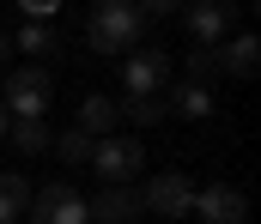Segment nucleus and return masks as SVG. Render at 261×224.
I'll return each mask as SVG.
<instances>
[{
  "instance_id": "obj_1",
  "label": "nucleus",
  "mask_w": 261,
  "mask_h": 224,
  "mask_svg": "<svg viewBox=\"0 0 261 224\" xmlns=\"http://www.w3.org/2000/svg\"><path fill=\"white\" fill-rule=\"evenodd\" d=\"M140 37H146V18H140V6H128V0H103V6L85 12V43L97 55H122V49L134 55Z\"/></svg>"
},
{
  "instance_id": "obj_2",
  "label": "nucleus",
  "mask_w": 261,
  "mask_h": 224,
  "mask_svg": "<svg viewBox=\"0 0 261 224\" xmlns=\"http://www.w3.org/2000/svg\"><path fill=\"white\" fill-rule=\"evenodd\" d=\"M49 103H55V79H49V67H18V73H6V85H0V109H6V121H43Z\"/></svg>"
},
{
  "instance_id": "obj_3",
  "label": "nucleus",
  "mask_w": 261,
  "mask_h": 224,
  "mask_svg": "<svg viewBox=\"0 0 261 224\" xmlns=\"http://www.w3.org/2000/svg\"><path fill=\"white\" fill-rule=\"evenodd\" d=\"M140 164H146V146L128 140V134H110V140H97L91 146V170H97V182L103 188H122L140 176Z\"/></svg>"
},
{
  "instance_id": "obj_4",
  "label": "nucleus",
  "mask_w": 261,
  "mask_h": 224,
  "mask_svg": "<svg viewBox=\"0 0 261 224\" xmlns=\"http://www.w3.org/2000/svg\"><path fill=\"white\" fill-rule=\"evenodd\" d=\"M182 24H189L195 49H219L237 30V0H195V6H182Z\"/></svg>"
},
{
  "instance_id": "obj_5",
  "label": "nucleus",
  "mask_w": 261,
  "mask_h": 224,
  "mask_svg": "<svg viewBox=\"0 0 261 224\" xmlns=\"http://www.w3.org/2000/svg\"><path fill=\"white\" fill-rule=\"evenodd\" d=\"M170 85V55L164 49H134L122 55V91L128 97H164Z\"/></svg>"
},
{
  "instance_id": "obj_6",
  "label": "nucleus",
  "mask_w": 261,
  "mask_h": 224,
  "mask_svg": "<svg viewBox=\"0 0 261 224\" xmlns=\"http://www.w3.org/2000/svg\"><path fill=\"white\" fill-rule=\"evenodd\" d=\"M140 206L158 212V218H182V212H195V182L182 170H164V176H152L140 188Z\"/></svg>"
},
{
  "instance_id": "obj_7",
  "label": "nucleus",
  "mask_w": 261,
  "mask_h": 224,
  "mask_svg": "<svg viewBox=\"0 0 261 224\" xmlns=\"http://www.w3.org/2000/svg\"><path fill=\"white\" fill-rule=\"evenodd\" d=\"M31 224H91L85 218V194H73L67 182H49L31 194Z\"/></svg>"
},
{
  "instance_id": "obj_8",
  "label": "nucleus",
  "mask_w": 261,
  "mask_h": 224,
  "mask_svg": "<svg viewBox=\"0 0 261 224\" xmlns=\"http://www.w3.org/2000/svg\"><path fill=\"white\" fill-rule=\"evenodd\" d=\"M195 212L206 224H243L249 218V194L231 188V182H213V188H195Z\"/></svg>"
},
{
  "instance_id": "obj_9",
  "label": "nucleus",
  "mask_w": 261,
  "mask_h": 224,
  "mask_svg": "<svg viewBox=\"0 0 261 224\" xmlns=\"http://www.w3.org/2000/svg\"><path fill=\"white\" fill-rule=\"evenodd\" d=\"M140 212H146V206H140V188H134V182L85 194V218L91 224H128V218H140Z\"/></svg>"
},
{
  "instance_id": "obj_10",
  "label": "nucleus",
  "mask_w": 261,
  "mask_h": 224,
  "mask_svg": "<svg viewBox=\"0 0 261 224\" xmlns=\"http://www.w3.org/2000/svg\"><path fill=\"white\" fill-rule=\"evenodd\" d=\"M255 67H261V37H255V30H237V37H225V43H219V73L255 79Z\"/></svg>"
},
{
  "instance_id": "obj_11",
  "label": "nucleus",
  "mask_w": 261,
  "mask_h": 224,
  "mask_svg": "<svg viewBox=\"0 0 261 224\" xmlns=\"http://www.w3.org/2000/svg\"><path fill=\"white\" fill-rule=\"evenodd\" d=\"M116 121H122L116 97H85V103H79V121H73V127H79L85 140H110V134H116Z\"/></svg>"
},
{
  "instance_id": "obj_12",
  "label": "nucleus",
  "mask_w": 261,
  "mask_h": 224,
  "mask_svg": "<svg viewBox=\"0 0 261 224\" xmlns=\"http://www.w3.org/2000/svg\"><path fill=\"white\" fill-rule=\"evenodd\" d=\"M24 212H31V182L12 176V170H0V224H18Z\"/></svg>"
},
{
  "instance_id": "obj_13",
  "label": "nucleus",
  "mask_w": 261,
  "mask_h": 224,
  "mask_svg": "<svg viewBox=\"0 0 261 224\" xmlns=\"http://www.w3.org/2000/svg\"><path fill=\"white\" fill-rule=\"evenodd\" d=\"M164 109H176L182 121H206V115H213V91H200V85H176V97H164Z\"/></svg>"
},
{
  "instance_id": "obj_14",
  "label": "nucleus",
  "mask_w": 261,
  "mask_h": 224,
  "mask_svg": "<svg viewBox=\"0 0 261 224\" xmlns=\"http://www.w3.org/2000/svg\"><path fill=\"white\" fill-rule=\"evenodd\" d=\"M6 146L37 157V151H49V127L43 121H6Z\"/></svg>"
},
{
  "instance_id": "obj_15",
  "label": "nucleus",
  "mask_w": 261,
  "mask_h": 224,
  "mask_svg": "<svg viewBox=\"0 0 261 224\" xmlns=\"http://www.w3.org/2000/svg\"><path fill=\"white\" fill-rule=\"evenodd\" d=\"M91 146H97V140H85L79 127H67L61 140H49V151H55L61 164H91Z\"/></svg>"
},
{
  "instance_id": "obj_16",
  "label": "nucleus",
  "mask_w": 261,
  "mask_h": 224,
  "mask_svg": "<svg viewBox=\"0 0 261 224\" xmlns=\"http://www.w3.org/2000/svg\"><path fill=\"white\" fill-rule=\"evenodd\" d=\"M213 79H219V49H195V55H189V79H182V85L213 91Z\"/></svg>"
},
{
  "instance_id": "obj_17",
  "label": "nucleus",
  "mask_w": 261,
  "mask_h": 224,
  "mask_svg": "<svg viewBox=\"0 0 261 224\" xmlns=\"http://www.w3.org/2000/svg\"><path fill=\"white\" fill-rule=\"evenodd\" d=\"M128 121H140V127H152V121H164L170 109H164V97H128V103H116Z\"/></svg>"
},
{
  "instance_id": "obj_18",
  "label": "nucleus",
  "mask_w": 261,
  "mask_h": 224,
  "mask_svg": "<svg viewBox=\"0 0 261 224\" xmlns=\"http://www.w3.org/2000/svg\"><path fill=\"white\" fill-rule=\"evenodd\" d=\"M12 49H24V55H49L55 37H49V24H24V30L12 37Z\"/></svg>"
},
{
  "instance_id": "obj_19",
  "label": "nucleus",
  "mask_w": 261,
  "mask_h": 224,
  "mask_svg": "<svg viewBox=\"0 0 261 224\" xmlns=\"http://www.w3.org/2000/svg\"><path fill=\"white\" fill-rule=\"evenodd\" d=\"M6 55H12V37H0V61H6Z\"/></svg>"
},
{
  "instance_id": "obj_20",
  "label": "nucleus",
  "mask_w": 261,
  "mask_h": 224,
  "mask_svg": "<svg viewBox=\"0 0 261 224\" xmlns=\"http://www.w3.org/2000/svg\"><path fill=\"white\" fill-rule=\"evenodd\" d=\"M0 140H6V109H0Z\"/></svg>"
}]
</instances>
